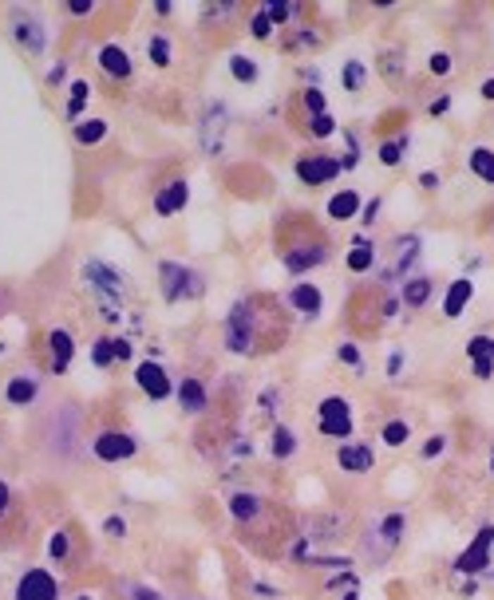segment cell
<instances>
[{
    "label": "cell",
    "mask_w": 494,
    "mask_h": 600,
    "mask_svg": "<svg viewBox=\"0 0 494 600\" xmlns=\"http://www.w3.org/2000/svg\"><path fill=\"white\" fill-rule=\"evenodd\" d=\"M490 545H494V530L486 525V530H478V537L471 541V549H467L463 557H459V565H455V569L463 573V577L490 569Z\"/></svg>",
    "instance_id": "6da1fadb"
},
{
    "label": "cell",
    "mask_w": 494,
    "mask_h": 600,
    "mask_svg": "<svg viewBox=\"0 0 494 600\" xmlns=\"http://www.w3.org/2000/svg\"><path fill=\"white\" fill-rule=\"evenodd\" d=\"M16 600H56V580H51L44 569H32L28 577L20 580Z\"/></svg>",
    "instance_id": "7a4b0ae2"
},
{
    "label": "cell",
    "mask_w": 494,
    "mask_h": 600,
    "mask_svg": "<svg viewBox=\"0 0 494 600\" xmlns=\"http://www.w3.org/2000/svg\"><path fill=\"white\" fill-rule=\"evenodd\" d=\"M226 344H230L233 351H249L253 332H249V312H245V304H237V308L230 312V332H226Z\"/></svg>",
    "instance_id": "3957f363"
},
{
    "label": "cell",
    "mask_w": 494,
    "mask_h": 600,
    "mask_svg": "<svg viewBox=\"0 0 494 600\" xmlns=\"http://www.w3.org/2000/svg\"><path fill=\"white\" fill-rule=\"evenodd\" d=\"M135 380H139V387L151 395V399H166L171 395V380H166V371L159 368V363H142L139 371H135Z\"/></svg>",
    "instance_id": "277c9868"
},
{
    "label": "cell",
    "mask_w": 494,
    "mask_h": 600,
    "mask_svg": "<svg viewBox=\"0 0 494 600\" xmlns=\"http://www.w3.org/2000/svg\"><path fill=\"white\" fill-rule=\"evenodd\" d=\"M336 170H340L336 158H301L297 162V174H301V182H309V186H321V182L336 178Z\"/></svg>",
    "instance_id": "5b68a950"
},
{
    "label": "cell",
    "mask_w": 494,
    "mask_h": 600,
    "mask_svg": "<svg viewBox=\"0 0 494 600\" xmlns=\"http://www.w3.org/2000/svg\"><path fill=\"white\" fill-rule=\"evenodd\" d=\"M95 454H99L103 462H119V458H127V454H135V439L131 435H99V439H95Z\"/></svg>",
    "instance_id": "8992f818"
},
{
    "label": "cell",
    "mask_w": 494,
    "mask_h": 600,
    "mask_svg": "<svg viewBox=\"0 0 494 600\" xmlns=\"http://www.w3.org/2000/svg\"><path fill=\"white\" fill-rule=\"evenodd\" d=\"M162 280H166V300H178L182 292H198V277L182 269V265H162Z\"/></svg>",
    "instance_id": "52a82bcc"
},
{
    "label": "cell",
    "mask_w": 494,
    "mask_h": 600,
    "mask_svg": "<svg viewBox=\"0 0 494 600\" xmlns=\"http://www.w3.org/2000/svg\"><path fill=\"white\" fill-rule=\"evenodd\" d=\"M87 280H95L103 292H111V296H123L127 292V277H119V273H111L107 265H99V261H91L87 265Z\"/></svg>",
    "instance_id": "ba28073f"
},
{
    "label": "cell",
    "mask_w": 494,
    "mask_h": 600,
    "mask_svg": "<svg viewBox=\"0 0 494 600\" xmlns=\"http://www.w3.org/2000/svg\"><path fill=\"white\" fill-rule=\"evenodd\" d=\"M474 296V285L471 280H455L451 289H447V300H443V316H463V308H467V300Z\"/></svg>",
    "instance_id": "9c48e42d"
},
{
    "label": "cell",
    "mask_w": 494,
    "mask_h": 600,
    "mask_svg": "<svg viewBox=\"0 0 494 600\" xmlns=\"http://www.w3.org/2000/svg\"><path fill=\"white\" fill-rule=\"evenodd\" d=\"M340 466H344V470L364 474L368 466H372V450L360 446V442H344V446H340Z\"/></svg>",
    "instance_id": "30bf717a"
},
{
    "label": "cell",
    "mask_w": 494,
    "mask_h": 600,
    "mask_svg": "<svg viewBox=\"0 0 494 600\" xmlns=\"http://www.w3.org/2000/svg\"><path fill=\"white\" fill-rule=\"evenodd\" d=\"M186 198H190V186H186V182H174V186H166V190L159 194L154 210H159V213H174V210L186 206Z\"/></svg>",
    "instance_id": "8fae6325"
},
{
    "label": "cell",
    "mask_w": 494,
    "mask_h": 600,
    "mask_svg": "<svg viewBox=\"0 0 494 600\" xmlns=\"http://www.w3.org/2000/svg\"><path fill=\"white\" fill-rule=\"evenodd\" d=\"M99 63L107 68V75H131V56L123 48H115V44H107L99 51Z\"/></svg>",
    "instance_id": "7c38bea8"
},
{
    "label": "cell",
    "mask_w": 494,
    "mask_h": 600,
    "mask_svg": "<svg viewBox=\"0 0 494 600\" xmlns=\"http://www.w3.org/2000/svg\"><path fill=\"white\" fill-rule=\"evenodd\" d=\"M292 304L301 312H309V316H316V312H321V289H316V285H297V289H292Z\"/></svg>",
    "instance_id": "4fadbf2b"
},
{
    "label": "cell",
    "mask_w": 494,
    "mask_h": 600,
    "mask_svg": "<svg viewBox=\"0 0 494 600\" xmlns=\"http://www.w3.org/2000/svg\"><path fill=\"white\" fill-rule=\"evenodd\" d=\"M360 210V198H356V190H340L333 201H328V213H333L336 221H344V218H352V213Z\"/></svg>",
    "instance_id": "5bb4252c"
},
{
    "label": "cell",
    "mask_w": 494,
    "mask_h": 600,
    "mask_svg": "<svg viewBox=\"0 0 494 600\" xmlns=\"http://www.w3.org/2000/svg\"><path fill=\"white\" fill-rule=\"evenodd\" d=\"M471 170L478 174L483 182H490V186H494V150L474 146V150H471Z\"/></svg>",
    "instance_id": "9a60e30c"
},
{
    "label": "cell",
    "mask_w": 494,
    "mask_h": 600,
    "mask_svg": "<svg viewBox=\"0 0 494 600\" xmlns=\"http://www.w3.org/2000/svg\"><path fill=\"white\" fill-rule=\"evenodd\" d=\"M427 296H431V280L415 277V280H407V285H404V304H407V308H419V304H427Z\"/></svg>",
    "instance_id": "2e32d148"
},
{
    "label": "cell",
    "mask_w": 494,
    "mask_h": 600,
    "mask_svg": "<svg viewBox=\"0 0 494 600\" xmlns=\"http://www.w3.org/2000/svg\"><path fill=\"white\" fill-rule=\"evenodd\" d=\"M51 363L60 371L71 363V336L68 332H51Z\"/></svg>",
    "instance_id": "e0dca14e"
},
{
    "label": "cell",
    "mask_w": 494,
    "mask_h": 600,
    "mask_svg": "<svg viewBox=\"0 0 494 600\" xmlns=\"http://www.w3.org/2000/svg\"><path fill=\"white\" fill-rule=\"evenodd\" d=\"M178 395H182V407H186V411H206V391H202V383H198V380H186Z\"/></svg>",
    "instance_id": "ac0fdd59"
},
{
    "label": "cell",
    "mask_w": 494,
    "mask_h": 600,
    "mask_svg": "<svg viewBox=\"0 0 494 600\" xmlns=\"http://www.w3.org/2000/svg\"><path fill=\"white\" fill-rule=\"evenodd\" d=\"M230 510H233V518L249 521V518H257V513H261V501L253 498V494H237V498L230 501Z\"/></svg>",
    "instance_id": "d6986e66"
},
{
    "label": "cell",
    "mask_w": 494,
    "mask_h": 600,
    "mask_svg": "<svg viewBox=\"0 0 494 600\" xmlns=\"http://www.w3.org/2000/svg\"><path fill=\"white\" fill-rule=\"evenodd\" d=\"M467 351H471L474 363H494V340L490 336H474V340L467 344Z\"/></svg>",
    "instance_id": "ffe728a7"
},
{
    "label": "cell",
    "mask_w": 494,
    "mask_h": 600,
    "mask_svg": "<svg viewBox=\"0 0 494 600\" xmlns=\"http://www.w3.org/2000/svg\"><path fill=\"white\" fill-rule=\"evenodd\" d=\"M321 257H324L321 249H297V253H289V257H285V265H289L292 273H301V269H309V265H316Z\"/></svg>",
    "instance_id": "44dd1931"
},
{
    "label": "cell",
    "mask_w": 494,
    "mask_h": 600,
    "mask_svg": "<svg viewBox=\"0 0 494 600\" xmlns=\"http://www.w3.org/2000/svg\"><path fill=\"white\" fill-rule=\"evenodd\" d=\"M348 265H352L356 273L372 269V265H376V249H368V245H356V249L348 253Z\"/></svg>",
    "instance_id": "7402d4cb"
},
{
    "label": "cell",
    "mask_w": 494,
    "mask_h": 600,
    "mask_svg": "<svg viewBox=\"0 0 494 600\" xmlns=\"http://www.w3.org/2000/svg\"><path fill=\"white\" fill-rule=\"evenodd\" d=\"M32 395H36V383H32V380H12L8 383V399L12 403H28Z\"/></svg>",
    "instance_id": "603a6c76"
},
{
    "label": "cell",
    "mask_w": 494,
    "mask_h": 600,
    "mask_svg": "<svg viewBox=\"0 0 494 600\" xmlns=\"http://www.w3.org/2000/svg\"><path fill=\"white\" fill-rule=\"evenodd\" d=\"M292 446H297V442H292V430L277 427V435H273V454H277V458H289Z\"/></svg>",
    "instance_id": "cb8c5ba5"
},
{
    "label": "cell",
    "mask_w": 494,
    "mask_h": 600,
    "mask_svg": "<svg viewBox=\"0 0 494 600\" xmlns=\"http://www.w3.org/2000/svg\"><path fill=\"white\" fill-rule=\"evenodd\" d=\"M103 130H107V123L91 119V123H80V130H75V139H80V142H99V139H103Z\"/></svg>",
    "instance_id": "d4e9b609"
},
{
    "label": "cell",
    "mask_w": 494,
    "mask_h": 600,
    "mask_svg": "<svg viewBox=\"0 0 494 600\" xmlns=\"http://www.w3.org/2000/svg\"><path fill=\"white\" fill-rule=\"evenodd\" d=\"M404 150H407V142H404V139L388 142V146H380V162H383V166H395V162L404 158Z\"/></svg>",
    "instance_id": "484cf974"
},
{
    "label": "cell",
    "mask_w": 494,
    "mask_h": 600,
    "mask_svg": "<svg viewBox=\"0 0 494 600\" xmlns=\"http://www.w3.org/2000/svg\"><path fill=\"white\" fill-rule=\"evenodd\" d=\"M321 419H352V415H348V403L344 399H324L321 403Z\"/></svg>",
    "instance_id": "4316f807"
},
{
    "label": "cell",
    "mask_w": 494,
    "mask_h": 600,
    "mask_svg": "<svg viewBox=\"0 0 494 600\" xmlns=\"http://www.w3.org/2000/svg\"><path fill=\"white\" fill-rule=\"evenodd\" d=\"M233 75H237L242 83H253L257 80V63L245 60V56H233Z\"/></svg>",
    "instance_id": "83f0119b"
},
{
    "label": "cell",
    "mask_w": 494,
    "mask_h": 600,
    "mask_svg": "<svg viewBox=\"0 0 494 600\" xmlns=\"http://www.w3.org/2000/svg\"><path fill=\"white\" fill-rule=\"evenodd\" d=\"M321 430H324V435H333V439H348L352 419H321Z\"/></svg>",
    "instance_id": "f1b7e54d"
},
{
    "label": "cell",
    "mask_w": 494,
    "mask_h": 600,
    "mask_svg": "<svg viewBox=\"0 0 494 600\" xmlns=\"http://www.w3.org/2000/svg\"><path fill=\"white\" fill-rule=\"evenodd\" d=\"M383 442H388V446H404L407 442V423H388V427H383Z\"/></svg>",
    "instance_id": "f546056e"
},
{
    "label": "cell",
    "mask_w": 494,
    "mask_h": 600,
    "mask_svg": "<svg viewBox=\"0 0 494 600\" xmlns=\"http://www.w3.org/2000/svg\"><path fill=\"white\" fill-rule=\"evenodd\" d=\"M151 60L159 63V68H166V63H171V48H166V40H162V36H154V40H151Z\"/></svg>",
    "instance_id": "4dcf8cb0"
},
{
    "label": "cell",
    "mask_w": 494,
    "mask_h": 600,
    "mask_svg": "<svg viewBox=\"0 0 494 600\" xmlns=\"http://www.w3.org/2000/svg\"><path fill=\"white\" fill-rule=\"evenodd\" d=\"M400 533H404V518H400V513H392V518L383 521V537H388V541H400Z\"/></svg>",
    "instance_id": "1f68e13d"
},
{
    "label": "cell",
    "mask_w": 494,
    "mask_h": 600,
    "mask_svg": "<svg viewBox=\"0 0 494 600\" xmlns=\"http://www.w3.org/2000/svg\"><path fill=\"white\" fill-rule=\"evenodd\" d=\"M253 36H257V40H269L273 36V20L265 16V12L261 16H253Z\"/></svg>",
    "instance_id": "d6a6232c"
},
{
    "label": "cell",
    "mask_w": 494,
    "mask_h": 600,
    "mask_svg": "<svg viewBox=\"0 0 494 600\" xmlns=\"http://www.w3.org/2000/svg\"><path fill=\"white\" fill-rule=\"evenodd\" d=\"M427 68H431L435 75H447V71H451V56H447V51H435L431 60H427Z\"/></svg>",
    "instance_id": "836d02e7"
},
{
    "label": "cell",
    "mask_w": 494,
    "mask_h": 600,
    "mask_svg": "<svg viewBox=\"0 0 494 600\" xmlns=\"http://www.w3.org/2000/svg\"><path fill=\"white\" fill-rule=\"evenodd\" d=\"M111 356H115L111 340H99V344H95V351H91V360L99 363V368H103V363H111Z\"/></svg>",
    "instance_id": "e575fe53"
},
{
    "label": "cell",
    "mask_w": 494,
    "mask_h": 600,
    "mask_svg": "<svg viewBox=\"0 0 494 600\" xmlns=\"http://www.w3.org/2000/svg\"><path fill=\"white\" fill-rule=\"evenodd\" d=\"M360 83H364V68H360V63H348V68H344V87H360Z\"/></svg>",
    "instance_id": "d590c367"
},
{
    "label": "cell",
    "mask_w": 494,
    "mask_h": 600,
    "mask_svg": "<svg viewBox=\"0 0 494 600\" xmlns=\"http://www.w3.org/2000/svg\"><path fill=\"white\" fill-rule=\"evenodd\" d=\"M333 130H336V123L328 119V115H316V119H313V135H316V139H328Z\"/></svg>",
    "instance_id": "8d00e7d4"
},
{
    "label": "cell",
    "mask_w": 494,
    "mask_h": 600,
    "mask_svg": "<svg viewBox=\"0 0 494 600\" xmlns=\"http://www.w3.org/2000/svg\"><path fill=\"white\" fill-rule=\"evenodd\" d=\"M265 16H269V20H289V4H281V0H269V4H265Z\"/></svg>",
    "instance_id": "74e56055"
},
{
    "label": "cell",
    "mask_w": 494,
    "mask_h": 600,
    "mask_svg": "<svg viewBox=\"0 0 494 600\" xmlns=\"http://www.w3.org/2000/svg\"><path fill=\"white\" fill-rule=\"evenodd\" d=\"M83 103H87V83H75V87H71V115H75Z\"/></svg>",
    "instance_id": "f35d334b"
},
{
    "label": "cell",
    "mask_w": 494,
    "mask_h": 600,
    "mask_svg": "<svg viewBox=\"0 0 494 600\" xmlns=\"http://www.w3.org/2000/svg\"><path fill=\"white\" fill-rule=\"evenodd\" d=\"M304 103H309V111L324 115V95H321V91H309V95H304Z\"/></svg>",
    "instance_id": "ab89813d"
},
{
    "label": "cell",
    "mask_w": 494,
    "mask_h": 600,
    "mask_svg": "<svg viewBox=\"0 0 494 600\" xmlns=\"http://www.w3.org/2000/svg\"><path fill=\"white\" fill-rule=\"evenodd\" d=\"M443 435H435V439H427V446H424V454H427V458H435V454H439V450H443Z\"/></svg>",
    "instance_id": "60d3db41"
},
{
    "label": "cell",
    "mask_w": 494,
    "mask_h": 600,
    "mask_svg": "<svg viewBox=\"0 0 494 600\" xmlns=\"http://www.w3.org/2000/svg\"><path fill=\"white\" fill-rule=\"evenodd\" d=\"M63 553H68V537L56 533V537H51V557H63Z\"/></svg>",
    "instance_id": "b9f144b4"
},
{
    "label": "cell",
    "mask_w": 494,
    "mask_h": 600,
    "mask_svg": "<svg viewBox=\"0 0 494 600\" xmlns=\"http://www.w3.org/2000/svg\"><path fill=\"white\" fill-rule=\"evenodd\" d=\"M340 360L344 363H360V351H356L352 344H344V348H340Z\"/></svg>",
    "instance_id": "7bdbcfd3"
},
{
    "label": "cell",
    "mask_w": 494,
    "mask_h": 600,
    "mask_svg": "<svg viewBox=\"0 0 494 600\" xmlns=\"http://www.w3.org/2000/svg\"><path fill=\"white\" fill-rule=\"evenodd\" d=\"M131 596H135V600H162L159 592H151V589H139V585L131 589Z\"/></svg>",
    "instance_id": "ee69618b"
},
{
    "label": "cell",
    "mask_w": 494,
    "mask_h": 600,
    "mask_svg": "<svg viewBox=\"0 0 494 600\" xmlns=\"http://www.w3.org/2000/svg\"><path fill=\"white\" fill-rule=\"evenodd\" d=\"M474 375H478V380H490V375H494V363H474Z\"/></svg>",
    "instance_id": "f6af8a7d"
},
{
    "label": "cell",
    "mask_w": 494,
    "mask_h": 600,
    "mask_svg": "<svg viewBox=\"0 0 494 600\" xmlns=\"http://www.w3.org/2000/svg\"><path fill=\"white\" fill-rule=\"evenodd\" d=\"M447 107H451V99H447V95H439V99L431 103V115H443Z\"/></svg>",
    "instance_id": "bcb514c9"
},
{
    "label": "cell",
    "mask_w": 494,
    "mask_h": 600,
    "mask_svg": "<svg viewBox=\"0 0 494 600\" xmlns=\"http://www.w3.org/2000/svg\"><path fill=\"white\" fill-rule=\"evenodd\" d=\"M111 348H115V356H119V360H127V356H131V344H127V340L111 344Z\"/></svg>",
    "instance_id": "7dc6e473"
},
{
    "label": "cell",
    "mask_w": 494,
    "mask_h": 600,
    "mask_svg": "<svg viewBox=\"0 0 494 600\" xmlns=\"http://www.w3.org/2000/svg\"><path fill=\"white\" fill-rule=\"evenodd\" d=\"M71 12H80V16H83V12H91V0H71Z\"/></svg>",
    "instance_id": "c3c4849f"
},
{
    "label": "cell",
    "mask_w": 494,
    "mask_h": 600,
    "mask_svg": "<svg viewBox=\"0 0 494 600\" xmlns=\"http://www.w3.org/2000/svg\"><path fill=\"white\" fill-rule=\"evenodd\" d=\"M107 533H111V537H119V533H123V521L111 518V521H107Z\"/></svg>",
    "instance_id": "681fc988"
},
{
    "label": "cell",
    "mask_w": 494,
    "mask_h": 600,
    "mask_svg": "<svg viewBox=\"0 0 494 600\" xmlns=\"http://www.w3.org/2000/svg\"><path fill=\"white\" fill-rule=\"evenodd\" d=\"M483 99H494V80L483 83Z\"/></svg>",
    "instance_id": "f907efd6"
},
{
    "label": "cell",
    "mask_w": 494,
    "mask_h": 600,
    "mask_svg": "<svg viewBox=\"0 0 494 600\" xmlns=\"http://www.w3.org/2000/svg\"><path fill=\"white\" fill-rule=\"evenodd\" d=\"M4 506H8V486H0V513H4Z\"/></svg>",
    "instance_id": "816d5d0a"
},
{
    "label": "cell",
    "mask_w": 494,
    "mask_h": 600,
    "mask_svg": "<svg viewBox=\"0 0 494 600\" xmlns=\"http://www.w3.org/2000/svg\"><path fill=\"white\" fill-rule=\"evenodd\" d=\"M80 600H91V596H80Z\"/></svg>",
    "instance_id": "f5cc1de1"
},
{
    "label": "cell",
    "mask_w": 494,
    "mask_h": 600,
    "mask_svg": "<svg viewBox=\"0 0 494 600\" xmlns=\"http://www.w3.org/2000/svg\"><path fill=\"white\" fill-rule=\"evenodd\" d=\"M490 470H494V462H490Z\"/></svg>",
    "instance_id": "db71d44e"
}]
</instances>
